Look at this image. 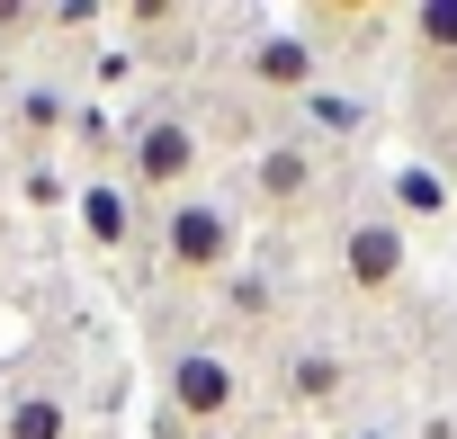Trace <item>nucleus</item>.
Masks as SVG:
<instances>
[{
  "label": "nucleus",
  "instance_id": "nucleus-14",
  "mask_svg": "<svg viewBox=\"0 0 457 439\" xmlns=\"http://www.w3.org/2000/svg\"><path fill=\"white\" fill-rule=\"evenodd\" d=\"M224 305H234L243 323H270V305H278V287H270L261 269H234V278H224Z\"/></svg>",
  "mask_w": 457,
  "mask_h": 439
},
{
  "label": "nucleus",
  "instance_id": "nucleus-12",
  "mask_svg": "<svg viewBox=\"0 0 457 439\" xmlns=\"http://www.w3.org/2000/svg\"><path fill=\"white\" fill-rule=\"evenodd\" d=\"M305 117H314V135H332V144H341V135H359L377 108H368V99H350V90H314V99H305Z\"/></svg>",
  "mask_w": 457,
  "mask_h": 439
},
{
  "label": "nucleus",
  "instance_id": "nucleus-8",
  "mask_svg": "<svg viewBox=\"0 0 457 439\" xmlns=\"http://www.w3.org/2000/svg\"><path fill=\"white\" fill-rule=\"evenodd\" d=\"M341 385H350L341 350H287V368H278V394H287L296 412H332V403H341Z\"/></svg>",
  "mask_w": 457,
  "mask_h": 439
},
{
  "label": "nucleus",
  "instance_id": "nucleus-2",
  "mask_svg": "<svg viewBox=\"0 0 457 439\" xmlns=\"http://www.w3.org/2000/svg\"><path fill=\"white\" fill-rule=\"evenodd\" d=\"M197 162H206L197 117L153 108V117H135V126H126V188H135V197H170V188H188V179H197Z\"/></svg>",
  "mask_w": 457,
  "mask_h": 439
},
{
  "label": "nucleus",
  "instance_id": "nucleus-4",
  "mask_svg": "<svg viewBox=\"0 0 457 439\" xmlns=\"http://www.w3.org/2000/svg\"><path fill=\"white\" fill-rule=\"evenodd\" d=\"M314 188H323V153H314V135L261 144V162H252V206H261V215H296Z\"/></svg>",
  "mask_w": 457,
  "mask_h": 439
},
{
  "label": "nucleus",
  "instance_id": "nucleus-11",
  "mask_svg": "<svg viewBox=\"0 0 457 439\" xmlns=\"http://www.w3.org/2000/svg\"><path fill=\"white\" fill-rule=\"evenodd\" d=\"M10 117H19V126H28V135H37V144H54V135H63V126H72V99H63V90H54V81H28V90H19V108H10Z\"/></svg>",
  "mask_w": 457,
  "mask_h": 439
},
{
  "label": "nucleus",
  "instance_id": "nucleus-18",
  "mask_svg": "<svg viewBox=\"0 0 457 439\" xmlns=\"http://www.w3.org/2000/svg\"><path fill=\"white\" fill-rule=\"evenodd\" d=\"M350 439H395V430H386V421H368V430H350Z\"/></svg>",
  "mask_w": 457,
  "mask_h": 439
},
{
  "label": "nucleus",
  "instance_id": "nucleus-13",
  "mask_svg": "<svg viewBox=\"0 0 457 439\" xmlns=\"http://www.w3.org/2000/svg\"><path fill=\"white\" fill-rule=\"evenodd\" d=\"M63 135H72V153H90V162H108V153H117V117H108L99 99H90V108H72V126H63Z\"/></svg>",
  "mask_w": 457,
  "mask_h": 439
},
{
  "label": "nucleus",
  "instance_id": "nucleus-15",
  "mask_svg": "<svg viewBox=\"0 0 457 439\" xmlns=\"http://www.w3.org/2000/svg\"><path fill=\"white\" fill-rule=\"evenodd\" d=\"M412 37H421V54H457V0H430V10H412Z\"/></svg>",
  "mask_w": 457,
  "mask_h": 439
},
{
  "label": "nucleus",
  "instance_id": "nucleus-10",
  "mask_svg": "<svg viewBox=\"0 0 457 439\" xmlns=\"http://www.w3.org/2000/svg\"><path fill=\"white\" fill-rule=\"evenodd\" d=\"M0 439H72L63 385H19L10 403H0Z\"/></svg>",
  "mask_w": 457,
  "mask_h": 439
},
{
  "label": "nucleus",
  "instance_id": "nucleus-1",
  "mask_svg": "<svg viewBox=\"0 0 457 439\" xmlns=\"http://www.w3.org/2000/svg\"><path fill=\"white\" fill-rule=\"evenodd\" d=\"M243 412V368L224 350H170L162 359V421L179 430H215Z\"/></svg>",
  "mask_w": 457,
  "mask_h": 439
},
{
  "label": "nucleus",
  "instance_id": "nucleus-5",
  "mask_svg": "<svg viewBox=\"0 0 457 439\" xmlns=\"http://www.w3.org/2000/svg\"><path fill=\"white\" fill-rule=\"evenodd\" d=\"M243 81L270 99H314L323 90V46L314 37H252L243 46Z\"/></svg>",
  "mask_w": 457,
  "mask_h": 439
},
{
  "label": "nucleus",
  "instance_id": "nucleus-9",
  "mask_svg": "<svg viewBox=\"0 0 457 439\" xmlns=\"http://www.w3.org/2000/svg\"><path fill=\"white\" fill-rule=\"evenodd\" d=\"M386 206H395V225H439V215H457V188L430 170V162H403L386 179Z\"/></svg>",
  "mask_w": 457,
  "mask_h": 439
},
{
  "label": "nucleus",
  "instance_id": "nucleus-16",
  "mask_svg": "<svg viewBox=\"0 0 457 439\" xmlns=\"http://www.w3.org/2000/svg\"><path fill=\"white\" fill-rule=\"evenodd\" d=\"M19 197L46 215V206H72V179H63L54 162H28V170H19Z\"/></svg>",
  "mask_w": 457,
  "mask_h": 439
},
{
  "label": "nucleus",
  "instance_id": "nucleus-6",
  "mask_svg": "<svg viewBox=\"0 0 457 439\" xmlns=\"http://www.w3.org/2000/svg\"><path fill=\"white\" fill-rule=\"evenodd\" d=\"M403 261H412V243H403L395 215H359V225L341 234V278H350L359 296H386V287L403 278Z\"/></svg>",
  "mask_w": 457,
  "mask_h": 439
},
{
  "label": "nucleus",
  "instance_id": "nucleus-7",
  "mask_svg": "<svg viewBox=\"0 0 457 439\" xmlns=\"http://www.w3.org/2000/svg\"><path fill=\"white\" fill-rule=\"evenodd\" d=\"M72 215H81L90 252H126V243H135V188L108 179V170H90V179L72 188Z\"/></svg>",
  "mask_w": 457,
  "mask_h": 439
},
{
  "label": "nucleus",
  "instance_id": "nucleus-3",
  "mask_svg": "<svg viewBox=\"0 0 457 439\" xmlns=\"http://www.w3.org/2000/svg\"><path fill=\"white\" fill-rule=\"evenodd\" d=\"M162 261H170V278H234L243 234H234V215H224L215 197H170V215H162Z\"/></svg>",
  "mask_w": 457,
  "mask_h": 439
},
{
  "label": "nucleus",
  "instance_id": "nucleus-17",
  "mask_svg": "<svg viewBox=\"0 0 457 439\" xmlns=\"http://www.w3.org/2000/svg\"><path fill=\"white\" fill-rule=\"evenodd\" d=\"M126 72H135V54H126V46H108V54H99V90H117Z\"/></svg>",
  "mask_w": 457,
  "mask_h": 439
}]
</instances>
